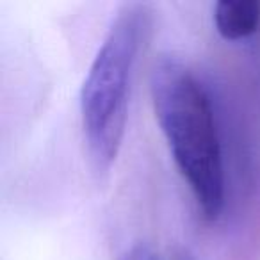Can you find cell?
<instances>
[{
    "instance_id": "6da1fadb",
    "label": "cell",
    "mask_w": 260,
    "mask_h": 260,
    "mask_svg": "<svg viewBox=\"0 0 260 260\" xmlns=\"http://www.w3.org/2000/svg\"><path fill=\"white\" fill-rule=\"evenodd\" d=\"M155 118L202 216L216 221L224 205V168L216 116L202 80L189 66L160 57L150 75Z\"/></svg>"
},
{
    "instance_id": "7a4b0ae2",
    "label": "cell",
    "mask_w": 260,
    "mask_h": 260,
    "mask_svg": "<svg viewBox=\"0 0 260 260\" xmlns=\"http://www.w3.org/2000/svg\"><path fill=\"white\" fill-rule=\"evenodd\" d=\"M150 15L143 4H126L118 13L82 84V126L98 170H107L121 148L130 77L152 27Z\"/></svg>"
},
{
    "instance_id": "3957f363",
    "label": "cell",
    "mask_w": 260,
    "mask_h": 260,
    "mask_svg": "<svg viewBox=\"0 0 260 260\" xmlns=\"http://www.w3.org/2000/svg\"><path fill=\"white\" fill-rule=\"evenodd\" d=\"M214 23L224 40H244L260 30V0H221Z\"/></svg>"
},
{
    "instance_id": "277c9868",
    "label": "cell",
    "mask_w": 260,
    "mask_h": 260,
    "mask_svg": "<svg viewBox=\"0 0 260 260\" xmlns=\"http://www.w3.org/2000/svg\"><path fill=\"white\" fill-rule=\"evenodd\" d=\"M128 260H162L157 253H153L152 249L148 248H136L134 251L130 253Z\"/></svg>"
}]
</instances>
